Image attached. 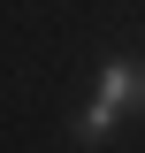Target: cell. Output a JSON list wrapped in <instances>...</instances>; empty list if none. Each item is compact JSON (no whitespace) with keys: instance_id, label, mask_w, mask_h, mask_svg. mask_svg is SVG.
<instances>
[{"instance_id":"cell-1","label":"cell","mask_w":145,"mask_h":153,"mask_svg":"<svg viewBox=\"0 0 145 153\" xmlns=\"http://www.w3.org/2000/svg\"><path fill=\"white\" fill-rule=\"evenodd\" d=\"M138 107H145V61H122V54H115L107 69H99V84H92V107L76 115V146H99V138H115Z\"/></svg>"}]
</instances>
